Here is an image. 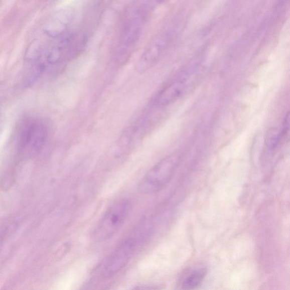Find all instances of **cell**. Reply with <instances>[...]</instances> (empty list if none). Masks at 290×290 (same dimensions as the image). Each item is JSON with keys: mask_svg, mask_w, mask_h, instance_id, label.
I'll return each mask as SVG.
<instances>
[{"mask_svg": "<svg viewBox=\"0 0 290 290\" xmlns=\"http://www.w3.org/2000/svg\"><path fill=\"white\" fill-rule=\"evenodd\" d=\"M102 10L99 4L91 3L68 7L52 16L26 50L25 85L57 75L80 55L99 23Z\"/></svg>", "mask_w": 290, "mask_h": 290, "instance_id": "1", "label": "cell"}, {"mask_svg": "<svg viewBox=\"0 0 290 290\" xmlns=\"http://www.w3.org/2000/svg\"><path fill=\"white\" fill-rule=\"evenodd\" d=\"M49 135V128L43 118L29 116L23 118L17 125L16 149L21 159L29 160L36 157L45 147Z\"/></svg>", "mask_w": 290, "mask_h": 290, "instance_id": "2", "label": "cell"}, {"mask_svg": "<svg viewBox=\"0 0 290 290\" xmlns=\"http://www.w3.org/2000/svg\"><path fill=\"white\" fill-rule=\"evenodd\" d=\"M152 7L143 4L130 9L125 17L115 50V58L122 63L128 58L141 34L149 10Z\"/></svg>", "mask_w": 290, "mask_h": 290, "instance_id": "3", "label": "cell"}, {"mask_svg": "<svg viewBox=\"0 0 290 290\" xmlns=\"http://www.w3.org/2000/svg\"><path fill=\"white\" fill-rule=\"evenodd\" d=\"M181 157L180 153L174 152L158 162L140 180L138 185L140 192L152 194L164 188L172 179Z\"/></svg>", "mask_w": 290, "mask_h": 290, "instance_id": "4", "label": "cell"}, {"mask_svg": "<svg viewBox=\"0 0 290 290\" xmlns=\"http://www.w3.org/2000/svg\"><path fill=\"white\" fill-rule=\"evenodd\" d=\"M132 209L128 200H121L110 206L100 219L94 232L97 241L106 240L120 229L128 218Z\"/></svg>", "mask_w": 290, "mask_h": 290, "instance_id": "5", "label": "cell"}, {"mask_svg": "<svg viewBox=\"0 0 290 290\" xmlns=\"http://www.w3.org/2000/svg\"><path fill=\"white\" fill-rule=\"evenodd\" d=\"M197 70L191 68L180 73L165 86L156 96L155 104L158 107L168 106L178 100L195 80Z\"/></svg>", "mask_w": 290, "mask_h": 290, "instance_id": "6", "label": "cell"}, {"mask_svg": "<svg viewBox=\"0 0 290 290\" xmlns=\"http://www.w3.org/2000/svg\"><path fill=\"white\" fill-rule=\"evenodd\" d=\"M140 240L139 237L135 234L123 241L105 263L104 274L112 275L125 266L133 255Z\"/></svg>", "mask_w": 290, "mask_h": 290, "instance_id": "7", "label": "cell"}, {"mask_svg": "<svg viewBox=\"0 0 290 290\" xmlns=\"http://www.w3.org/2000/svg\"><path fill=\"white\" fill-rule=\"evenodd\" d=\"M171 35L168 32L161 34L148 47L140 58L139 69L144 71L158 62L169 46Z\"/></svg>", "mask_w": 290, "mask_h": 290, "instance_id": "8", "label": "cell"}, {"mask_svg": "<svg viewBox=\"0 0 290 290\" xmlns=\"http://www.w3.org/2000/svg\"><path fill=\"white\" fill-rule=\"evenodd\" d=\"M206 274L207 268L203 265L189 267L180 275L178 280V290H195L203 282Z\"/></svg>", "mask_w": 290, "mask_h": 290, "instance_id": "9", "label": "cell"}, {"mask_svg": "<svg viewBox=\"0 0 290 290\" xmlns=\"http://www.w3.org/2000/svg\"><path fill=\"white\" fill-rule=\"evenodd\" d=\"M280 133L275 129H270L266 134L265 143L266 148L270 151H273L279 142Z\"/></svg>", "mask_w": 290, "mask_h": 290, "instance_id": "10", "label": "cell"}, {"mask_svg": "<svg viewBox=\"0 0 290 290\" xmlns=\"http://www.w3.org/2000/svg\"><path fill=\"white\" fill-rule=\"evenodd\" d=\"M290 129V112L288 113L285 116L283 124V128L282 131L280 133V137H283L285 134L288 132Z\"/></svg>", "mask_w": 290, "mask_h": 290, "instance_id": "11", "label": "cell"}, {"mask_svg": "<svg viewBox=\"0 0 290 290\" xmlns=\"http://www.w3.org/2000/svg\"><path fill=\"white\" fill-rule=\"evenodd\" d=\"M134 290H161V288L157 285H140Z\"/></svg>", "mask_w": 290, "mask_h": 290, "instance_id": "12", "label": "cell"}]
</instances>
